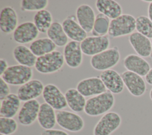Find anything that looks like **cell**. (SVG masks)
I'll return each mask as SVG.
<instances>
[{
	"label": "cell",
	"instance_id": "6",
	"mask_svg": "<svg viewBox=\"0 0 152 135\" xmlns=\"http://www.w3.org/2000/svg\"><path fill=\"white\" fill-rule=\"evenodd\" d=\"M122 119L119 114L108 112L104 114L95 125L93 135H110L121 124Z\"/></svg>",
	"mask_w": 152,
	"mask_h": 135
},
{
	"label": "cell",
	"instance_id": "10",
	"mask_svg": "<svg viewBox=\"0 0 152 135\" xmlns=\"http://www.w3.org/2000/svg\"><path fill=\"white\" fill-rule=\"evenodd\" d=\"M76 89L84 97L94 96L107 91L103 81L98 77L81 80L78 83Z\"/></svg>",
	"mask_w": 152,
	"mask_h": 135
},
{
	"label": "cell",
	"instance_id": "3",
	"mask_svg": "<svg viewBox=\"0 0 152 135\" xmlns=\"http://www.w3.org/2000/svg\"><path fill=\"white\" fill-rule=\"evenodd\" d=\"M135 29H136L135 17L131 14H124L111 20L107 34L111 37H118L130 35Z\"/></svg>",
	"mask_w": 152,
	"mask_h": 135
},
{
	"label": "cell",
	"instance_id": "29",
	"mask_svg": "<svg viewBox=\"0 0 152 135\" xmlns=\"http://www.w3.org/2000/svg\"><path fill=\"white\" fill-rule=\"evenodd\" d=\"M52 15L50 11L42 10L37 11L33 18V23L40 33H47L48 29L52 24Z\"/></svg>",
	"mask_w": 152,
	"mask_h": 135
},
{
	"label": "cell",
	"instance_id": "36",
	"mask_svg": "<svg viewBox=\"0 0 152 135\" xmlns=\"http://www.w3.org/2000/svg\"><path fill=\"white\" fill-rule=\"evenodd\" d=\"M8 63L5 59H0V75L2 76L8 68Z\"/></svg>",
	"mask_w": 152,
	"mask_h": 135
},
{
	"label": "cell",
	"instance_id": "40",
	"mask_svg": "<svg viewBox=\"0 0 152 135\" xmlns=\"http://www.w3.org/2000/svg\"><path fill=\"white\" fill-rule=\"evenodd\" d=\"M151 54H150V58L152 59V39L151 40Z\"/></svg>",
	"mask_w": 152,
	"mask_h": 135
},
{
	"label": "cell",
	"instance_id": "11",
	"mask_svg": "<svg viewBox=\"0 0 152 135\" xmlns=\"http://www.w3.org/2000/svg\"><path fill=\"white\" fill-rule=\"evenodd\" d=\"M121 75L125 86L132 95L140 97L145 93L146 84L141 76L128 70L124 71Z\"/></svg>",
	"mask_w": 152,
	"mask_h": 135
},
{
	"label": "cell",
	"instance_id": "22",
	"mask_svg": "<svg viewBox=\"0 0 152 135\" xmlns=\"http://www.w3.org/2000/svg\"><path fill=\"white\" fill-rule=\"evenodd\" d=\"M37 121L40 127L45 130L52 129L56 123L55 109L46 102L40 104Z\"/></svg>",
	"mask_w": 152,
	"mask_h": 135
},
{
	"label": "cell",
	"instance_id": "20",
	"mask_svg": "<svg viewBox=\"0 0 152 135\" xmlns=\"http://www.w3.org/2000/svg\"><path fill=\"white\" fill-rule=\"evenodd\" d=\"M128 40L138 55L141 57L150 56L151 43L149 38L136 32L129 35Z\"/></svg>",
	"mask_w": 152,
	"mask_h": 135
},
{
	"label": "cell",
	"instance_id": "5",
	"mask_svg": "<svg viewBox=\"0 0 152 135\" xmlns=\"http://www.w3.org/2000/svg\"><path fill=\"white\" fill-rule=\"evenodd\" d=\"M33 74L31 68L19 64L8 67L1 77L8 84L21 86L31 80Z\"/></svg>",
	"mask_w": 152,
	"mask_h": 135
},
{
	"label": "cell",
	"instance_id": "37",
	"mask_svg": "<svg viewBox=\"0 0 152 135\" xmlns=\"http://www.w3.org/2000/svg\"><path fill=\"white\" fill-rule=\"evenodd\" d=\"M145 79L148 84L152 85V68L150 69L149 72L145 76Z\"/></svg>",
	"mask_w": 152,
	"mask_h": 135
},
{
	"label": "cell",
	"instance_id": "15",
	"mask_svg": "<svg viewBox=\"0 0 152 135\" xmlns=\"http://www.w3.org/2000/svg\"><path fill=\"white\" fill-rule=\"evenodd\" d=\"M100 78L108 91L119 94L124 90V83L121 75L113 70H107L101 73Z\"/></svg>",
	"mask_w": 152,
	"mask_h": 135
},
{
	"label": "cell",
	"instance_id": "34",
	"mask_svg": "<svg viewBox=\"0 0 152 135\" xmlns=\"http://www.w3.org/2000/svg\"><path fill=\"white\" fill-rule=\"evenodd\" d=\"M10 94V89L8 84L0 77V100L2 101Z\"/></svg>",
	"mask_w": 152,
	"mask_h": 135
},
{
	"label": "cell",
	"instance_id": "14",
	"mask_svg": "<svg viewBox=\"0 0 152 135\" xmlns=\"http://www.w3.org/2000/svg\"><path fill=\"white\" fill-rule=\"evenodd\" d=\"M44 87L40 80L33 79L20 86L17 95L20 100L24 102L36 99L43 93Z\"/></svg>",
	"mask_w": 152,
	"mask_h": 135
},
{
	"label": "cell",
	"instance_id": "27",
	"mask_svg": "<svg viewBox=\"0 0 152 135\" xmlns=\"http://www.w3.org/2000/svg\"><path fill=\"white\" fill-rule=\"evenodd\" d=\"M56 45L48 37L34 40L30 45L29 48L37 57H39L55 51Z\"/></svg>",
	"mask_w": 152,
	"mask_h": 135
},
{
	"label": "cell",
	"instance_id": "32",
	"mask_svg": "<svg viewBox=\"0 0 152 135\" xmlns=\"http://www.w3.org/2000/svg\"><path fill=\"white\" fill-rule=\"evenodd\" d=\"M48 2L47 0H22L20 7L23 11H39L45 10Z\"/></svg>",
	"mask_w": 152,
	"mask_h": 135
},
{
	"label": "cell",
	"instance_id": "4",
	"mask_svg": "<svg viewBox=\"0 0 152 135\" xmlns=\"http://www.w3.org/2000/svg\"><path fill=\"white\" fill-rule=\"evenodd\" d=\"M120 58L119 51L115 46L91 56L90 64L94 70L103 71L116 65Z\"/></svg>",
	"mask_w": 152,
	"mask_h": 135
},
{
	"label": "cell",
	"instance_id": "7",
	"mask_svg": "<svg viewBox=\"0 0 152 135\" xmlns=\"http://www.w3.org/2000/svg\"><path fill=\"white\" fill-rule=\"evenodd\" d=\"M56 115L57 124L67 131L78 132L84 128V122L83 119L76 113L61 110L58 111Z\"/></svg>",
	"mask_w": 152,
	"mask_h": 135
},
{
	"label": "cell",
	"instance_id": "8",
	"mask_svg": "<svg viewBox=\"0 0 152 135\" xmlns=\"http://www.w3.org/2000/svg\"><path fill=\"white\" fill-rule=\"evenodd\" d=\"M110 45L108 36H88L81 43L83 54L87 56H94L107 49Z\"/></svg>",
	"mask_w": 152,
	"mask_h": 135
},
{
	"label": "cell",
	"instance_id": "12",
	"mask_svg": "<svg viewBox=\"0 0 152 135\" xmlns=\"http://www.w3.org/2000/svg\"><path fill=\"white\" fill-rule=\"evenodd\" d=\"M39 33L33 22L26 21L17 27L13 32V38L19 44L28 43L36 40Z\"/></svg>",
	"mask_w": 152,
	"mask_h": 135
},
{
	"label": "cell",
	"instance_id": "2",
	"mask_svg": "<svg viewBox=\"0 0 152 135\" xmlns=\"http://www.w3.org/2000/svg\"><path fill=\"white\" fill-rule=\"evenodd\" d=\"M64 55L58 51H54L37 57L34 67L40 73L47 74L59 71L64 64Z\"/></svg>",
	"mask_w": 152,
	"mask_h": 135
},
{
	"label": "cell",
	"instance_id": "33",
	"mask_svg": "<svg viewBox=\"0 0 152 135\" xmlns=\"http://www.w3.org/2000/svg\"><path fill=\"white\" fill-rule=\"evenodd\" d=\"M17 128L18 124L12 118L0 117V134L11 135L14 133Z\"/></svg>",
	"mask_w": 152,
	"mask_h": 135
},
{
	"label": "cell",
	"instance_id": "41",
	"mask_svg": "<svg viewBox=\"0 0 152 135\" xmlns=\"http://www.w3.org/2000/svg\"><path fill=\"white\" fill-rule=\"evenodd\" d=\"M0 135H4V134H0Z\"/></svg>",
	"mask_w": 152,
	"mask_h": 135
},
{
	"label": "cell",
	"instance_id": "19",
	"mask_svg": "<svg viewBox=\"0 0 152 135\" xmlns=\"http://www.w3.org/2000/svg\"><path fill=\"white\" fill-rule=\"evenodd\" d=\"M18 24V17L15 10L10 6L2 8L0 12V29L6 34L14 32Z\"/></svg>",
	"mask_w": 152,
	"mask_h": 135
},
{
	"label": "cell",
	"instance_id": "18",
	"mask_svg": "<svg viewBox=\"0 0 152 135\" xmlns=\"http://www.w3.org/2000/svg\"><path fill=\"white\" fill-rule=\"evenodd\" d=\"M76 18L80 26L87 32H92L96 19L94 11L87 4H81L76 10Z\"/></svg>",
	"mask_w": 152,
	"mask_h": 135
},
{
	"label": "cell",
	"instance_id": "30",
	"mask_svg": "<svg viewBox=\"0 0 152 135\" xmlns=\"http://www.w3.org/2000/svg\"><path fill=\"white\" fill-rule=\"evenodd\" d=\"M109 18L104 15L99 13L95 19V21L92 30V34L94 36H106L108 33L109 24Z\"/></svg>",
	"mask_w": 152,
	"mask_h": 135
},
{
	"label": "cell",
	"instance_id": "23",
	"mask_svg": "<svg viewBox=\"0 0 152 135\" xmlns=\"http://www.w3.org/2000/svg\"><path fill=\"white\" fill-rule=\"evenodd\" d=\"M97 11L111 20L122 15V9L121 5L113 0H97L96 1Z\"/></svg>",
	"mask_w": 152,
	"mask_h": 135
},
{
	"label": "cell",
	"instance_id": "25",
	"mask_svg": "<svg viewBox=\"0 0 152 135\" xmlns=\"http://www.w3.org/2000/svg\"><path fill=\"white\" fill-rule=\"evenodd\" d=\"M12 54L14 58L20 65L30 68L35 65L37 58L30 48L22 45L17 46L14 49Z\"/></svg>",
	"mask_w": 152,
	"mask_h": 135
},
{
	"label": "cell",
	"instance_id": "9",
	"mask_svg": "<svg viewBox=\"0 0 152 135\" xmlns=\"http://www.w3.org/2000/svg\"><path fill=\"white\" fill-rule=\"evenodd\" d=\"M45 102L54 109L61 111L67 106L65 95L53 84H48L45 86L42 93Z\"/></svg>",
	"mask_w": 152,
	"mask_h": 135
},
{
	"label": "cell",
	"instance_id": "24",
	"mask_svg": "<svg viewBox=\"0 0 152 135\" xmlns=\"http://www.w3.org/2000/svg\"><path fill=\"white\" fill-rule=\"evenodd\" d=\"M21 105V101L17 95L10 93L4 99L1 101V117L12 118L17 114Z\"/></svg>",
	"mask_w": 152,
	"mask_h": 135
},
{
	"label": "cell",
	"instance_id": "39",
	"mask_svg": "<svg viewBox=\"0 0 152 135\" xmlns=\"http://www.w3.org/2000/svg\"><path fill=\"white\" fill-rule=\"evenodd\" d=\"M149 96H150V99L152 101V88H151V90H150V91Z\"/></svg>",
	"mask_w": 152,
	"mask_h": 135
},
{
	"label": "cell",
	"instance_id": "13",
	"mask_svg": "<svg viewBox=\"0 0 152 135\" xmlns=\"http://www.w3.org/2000/svg\"><path fill=\"white\" fill-rule=\"evenodd\" d=\"M40 106L39 102L36 99L25 102L18 114L19 123L25 126L31 125L37 119Z\"/></svg>",
	"mask_w": 152,
	"mask_h": 135
},
{
	"label": "cell",
	"instance_id": "1",
	"mask_svg": "<svg viewBox=\"0 0 152 135\" xmlns=\"http://www.w3.org/2000/svg\"><path fill=\"white\" fill-rule=\"evenodd\" d=\"M115 104V97L110 92L106 91L92 96L86 101L85 113L91 117L104 114L112 109Z\"/></svg>",
	"mask_w": 152,
	"mask_h": 135
},
{
	"label": "cell",
	"instance_id": "28",
	"mask_svg": "<svg viewBox=\"0 0 152 135\" xmlns=\"http://www.w3.org/2000/svg\"><path fill=\"white\" fill-rule=\"evenodd\" d=\"M46 34L48 38L58 47L65 46L68 43V37L65 33L62 24L59 22H53Z\"/></svg>",
	"mask_w": 152,
	"mask_h": 135
},
{
	"label": "cell",
	"instance_id": "26",
	"mask_svg": "<svg viewBox=\"0 0 152 135\" xmlns=\"http://www.w3.org/2000/svg\"><path fill=\"white\" fill-rule=\"evenodd\" d=\"M67 105L75 112H80L84 111L86 103L85 97L82 95L77 89H68L65 93Z\"/></svg>",
	"mask_w": 152,
	"mask_h": 135
},
{
	"label": "cell",
	"instance_id": "21",
	"mask_svg": "<svg viewBox=\"0 0 152 135\" xmlns=\"http://www.w3.org/2000/svg\"><path fill=\"white\" fill-rule=\"evenodd\" d=\"M72 17V16L66 17L62 21V26L68 38L73 41L81 43L87 37V32Z\"/></svg>",
	"mask_w": 152,
	"mask_h": 135
},
{
	"label": "cell",
	"instance_id": "35",
	"mask_svg": "<svg viewBox=\"0 0 152 135\" xmlns=\"http://www.w3.org/2000/svg\"><path fill=\"white\" fill-rule=\"evenodd\" d=\"M41 135H69L66 131L59 129H49L43 130Z\"/></svg>",
	"mask_w": 152,
	"mask_h": 135
},
{
	"label": "cell",
	"instance_id": "31",
	"mask_svg": "<svg viewBox=\"0 0 152 135\" xmlns=\"http://www.w3.org/2000/svg\"><path fill=\"white\" fill-rule=\"evenodd\" d=\"M136 30L141 34L152 39V21L148 17L140 15L136 18Z\"/></svg>",
	"mask_w": 152,
	"mask_h": 135
},
{
	"label": "cell",
	"instance_id": "38",
	"mask_svg": "<svg viewBox=\"0 0 152 135\" xmlns=\"http://www.w3.org/2000/svg\"><path fill=\"white\" fill-rule=\"evenodd\" d=\"M148 17L152 21V2L149 4L148 7Z\"/></svg>",
	"mask_w": 152,
	"mask_h": 135
},
{
	"label": "cell",
	"instance_id": "16",
	"mask_svg": "<svg viewBox=\"0 0 152 135\" xmlns=\"http://www.w3.org/2000/svg\"><path fill=\"white\" fill-rule=\"evenodd\" d=\"M64 58L66 65L72 68L78 67L83 61V52L80 42L70 41L64 46Z\"/></svg>",
	"mask_w": 152,
	"mask_h": 135
},
{
	"label": "cell",
	"instance_id": "17",
	"mask_svg": "<svg viewBox=\"0 0 152 135\" xmlns=\"http://www.w3.org/2000/svg\"><path fill=\"white\" fill-rule=\"evenodd\" d=\"M124 67L129 71L145 76L150 70V64L141 56L136 54H129L124 59Z\"/></svg>",
	"mask_w": 152,
	"mask_h": 135
}]
</instances>
